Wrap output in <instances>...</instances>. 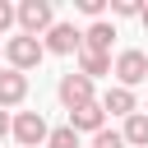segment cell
<instances>
[{"label": "cell", "instance_id": "obj_1", "mask_svg": "<svg viewBox=\"0 0 148 148\" xmlns=\"http://www.w3.org/2000/svg\"><path fill=\"white\" fill-rule=\"evenodd\" d=\"M5 51V60H9V69H18V74H32L42 60H46V51H42V37H23V32H14V37H5L0 42Z\"/></svg>", "mask_w": 148, "mask_h": 148}, {"label": "cell", "instance_id": "obj_2", "mask_svg": "<svg viewBox=\"0 0 148 148\" xmlns=\"http://www.w3.org/2000/svg\"><path fill=\"white\" fill-rule=\"evenodd\" d=\"M111 74H116V88H139L143 79H148V51H139V46H125V51H116V60H111Z\"/></svg>", "mask_w": 148, "mask_h": 148}, {"label": "cell", "instance_id": "obj_3", "mask_svg": "<svg viewBox=\"0 0 148 148\" xmlns=\"http://www.w3.org/2000/svg\"><path fill=\"white\" fill-rule=\"evenodd\" d=\"M14 23L23 37H42L56 23V9H51V0H23V5H14Z\"/></svg>", "mask_w": 148, "mask_h": 148}, {"label": "cell", "instance_id": "obj_4", "mask_svg": "<svg viewBox=\"0 0 148 148\" xmlns=\"http://www.w3.org/2000/svg\"><path fill=\"white\" fill-rule=\"evenodd\" d=\"M9 134H14V143H18V148H42V143H46V134H51V125H46V116H42V111H18V116L9 120Z\"/></svg>", "mask_w": 148, "mask_h": 148}, {"label": "cell", "instance_id": "obj_5", "mask_svg": "<svg viewBox=\"0 0 148 148\" xmlns=\"http://www.w3.org/2000/svg\"><path fill=\"white\" fill-rule=\"evenodd\" d=\"M79 46H83V37H79V28L65 23V18H56V23L42 32V51H46V56H74Z\"/></svg>", "mask_w": 148, "mask_h": 148}, {"label": "cell", "instance_id": "obj_6", "mask_svg": "<svg viewBox=\"0 0 148 148\" xmlns=\"http://www.w3.org/2000/svg\"><path fill=\"white\" fill-rule=\"evenodd\" d=\"M56 97H60V106L65 111H74V106H83V102H92V83L83 79V74H60V83H56Z\"/></svg>", "mask_w": 148, "mask_h": 148}, {"label": "cell", "instance_id": "obj_7", "mask_svg": "<svg viewBox=\"0 0 148 148\" xmlns=\"http://www.w3.org/2000/svg\"><path fill=\"white\" fill-rule=\"evenodd\" d=\"M28 102V74H18V69H0V111H9V106H23Z\"/></svg>", "mask_w": 148, "mask_h": 148}, {"label": "cell", "instance_id": "obj_8", "mask_svg": "<svg viewBox=\"0 0 148 148\" xmlns=\"http://www.w3.org/2000/svg\"><path fill=\"white\" fill-rule=\"evenodd\" d=\"M97 106H102V116H120V120H125V116L139 111V97H134L130 88H116V83H111V88L97 97Z\"/></svg>", "mask_w": 148, "mask_h": 148}, {"label": "cell", "instance_id": "obj_9", "mask_svg": "<svg viewBox=\"0 0 148 148\" xmlns=\"http://www.w3.org/2000/svg\"><path fill=\"white\" fill-rule=\"evenodd\" d=\"M65 125H69L74 134H97V130H106V116H102V106H97V97H92V102H83V106H74Z\"/></svg>", "mask_w": 148, "mask_h": 148}, {"label": "cell", "instance_id": "obj_10", "mask_svg": "<svg viewBox=\"0 0 148 148\" xmlns=\"http://www.w3.org/2000/svg\"><path fill=\"white\" fill-rule=\"evenodd\" d=\"M79 37H83V46H88V51H97V56H111V42H116V23H111V18H97V23H88Z\"/></svg>", "mask_w": 148, "mask_h": 148}, {"label": "cell", "instance_id": "obj_11", "mask_svg": "<svg viewBox=\"0 0 148 148\" xmlns=\"http://www.w3.org/2000/svg\"><path fill=\"white\" fill-rule=\"evenodd\" d=\"M74 60H79V69H74V74H83L88 83L111 74V56H97V51H88V46H79V51H74Z\"/></svg>", "mask_w": 148, "mask_h": 148}, {"label": "cell", "instance_id": "obj_12", "mask_svg": "<svg viewBox=\"0 0 148 148\" xmlns=\"http://www.w3.org/2000/svg\"><path fill=\"white\" fill-rule=\"evenodd\" d=\"M120 139H125V148H148V111H134V116H125V125H120Z\"/></svg>", "mask_w": 148, "mask_h": 148}, {"label": "cell", "instance_id": "obj_13", "mask_svg": "<svg viewBox=\"0 0 148 148\" xmlns=\"http://www.w3.org/2000/svg\"><path fill=\"white\" fill-rule=\"evenodd\" d=\"M42 148H83V143H79V134H74L69 125H56V130L46 134V143H42Z\"/></svg>", "mask_w": 148, "mask_h": 148}, {"label": "cell", "instance_id": "obj_14", "mask_svg": "<svg viewBox=\"0 0 148 148\" xmlns=\"http://www.w3.org/2000/svg\"><path fill=\"white\" fill-rule=\"evenodd\" d=\"M88 148H125V139H120V130H97Z\"/></svg>", "mask_w": 148, "mask_h": 148}, {"label": "cell", "instance_id": "obj_15", "mask_svg": "<svg viewBox=\"0 0 148 148\" xmlns=\"http://www.w3.org/2000/svg\"><path fill=\"white\" fill-rule=\"evenodd\" d=\"M74 9H79V14H88V18L97 23V18L106 14V0H74Z\"/></svg>", "mask_w": 148, "mask_h": 148}, {"label": "cell", "instance_id": "obj_16", "mask_svg": "<svg viewBox=\"0 0 148 148\" xmlns=\"http://www.w3.org/2000/svg\"><path fill=\"white\" fill-rule=\"evenodd\" d=\"M111 18H139V0H111Z\"/></svg>", "mask_w": 148, "mask_h": 148}, {"label": "cell", "instance_id": "obj_17", "mask_svg": "<svg viewBox=\"0 0 148 148\" xmlns=\"http://www.w3.org/2000/svg\"><path fill=\"white\" fill-rule=\"evenodd\" d=\"M9 28H14V5H9V0H0V37H5Z\"/></svg>", "mask_w": 148, "mask_h": 148}, {"label": "cell", "instance_id": "obj_18", "mask_svg": "<svg viewBox=\"0 0 148 148\" xmlns=\"http://www.w3.org/2000/svg\"><path fill=\"white\" fill-rule=\"evenodd\" d=\"M139 23H143V32H148V5H139Z\"/></svg>", "mask_w": 148, "mask_h": 148}, {"label": "cell", "instance_id": "obj_19", "mask_svg": "<svg viewBox=\"0 0 148 148\" xmlns=\"http://www.w3.org/2000/svg\"><path fill=\"white\" fill-rule=\"evenodd\" d=\"M5 134H9V116L0 111V139H5Z\"/></svg>", "mask_w": 148, "mask_h": 148}, {"label": "cell", "instance_id": "obj_20", "mask_svg": "<svg viewBox=\"0 0 148 148\" xmlns=\"http://www.w3.org/2000/svg\"><path fill=\"white\" fill-rule=\"evenodd\" d=\"M0 51H5V46H0Z\"/></svg>", "mask_w": 148, "mask_h": 148}]
</instances>
